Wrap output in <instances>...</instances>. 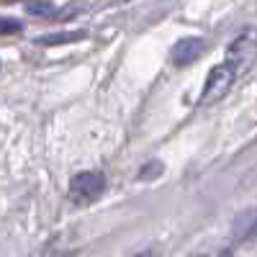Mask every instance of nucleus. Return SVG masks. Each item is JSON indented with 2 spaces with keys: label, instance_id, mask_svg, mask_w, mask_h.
<instances>
[{
  "label": "nucleus",
  "instance_id": "1",
  "mask_svg": "<svg viewBox=\"0 0 257 257\" xmlns=\"http://www.w3.org/2000/svg\"><path fill=\"white\" fill-rule=\"evenodd\" d=\"M254 59H257V31L254 29H242L226 49V64L239 77L252 67Z\"/></svg>",
  "mask_w": 257,
  "mask_h": 257
},
{
  "label": "nucleus",
  "instance_id": "2",
  "mask_svg": "<svg viewBox=\"0 0 257 257\" xmlns=\"http://www.w3.org/2000/svg\"><path fill=\"white\" fill-rule=\"evenodd\" d=\"M234 80H237V72H234L226 62L219 64V67H213L208 72V80L203 85V90H201V103L211 105V103H216L219 98H224L226 90L234 85Z\"/></svg>",
  "mask_w": 257,
  "mask_h": 257
},
{
  "label": "nucleus",
  "instance_id": "3",
  "mask_svg": "<svg viewBox=\"0 0 257 257\" xmlns=\"http://www.w3.org/2000/svg\"><path fill=\"white\" fill-rule=\"evenodd\" d=\"M103 190H105V178L100 173H80L70 183V196L77 203H90L100 198Z\"/></svg>",
  "mask_w": 257,
  "mask_h": 257
},
{
  "label": "nucleus",
  "instance_id": "4",
  "mask_svg": "<svg viewBox=\"0 0 257 257\" xmlns=\"http://www.w3.org/2000/svg\"><path fill=\"white\" fill-rule=\"evenodd\" d=\"M203 52V39L198 36H190V39H180L178 44L173 47V52H170V57H173V64H178V67H185V64L196 62Z\"/></svg>",
  "mask_w": 257,
  "mask_h": 257
},
{
  "label": "nucleus",
  "instance_id": "5",
  "mask_svg": "<svg viewBox=\"0 0 257 257\" xmlns=\"http://www.w3.org/2000/svg\"><path fill=\"white\" fill-rule=\"evenodd\" d=\"M231 237L237 242L257 239V208H249V211L239 213V216L231 221Z\"/></svg>",
  "mask_w": 257,
  "mask_h": 257
},
{
  "label": "nucleus",
  "instance_id": "6",
  "mask_svg": "<svg viewBox=\"0 0 257 257\" xmlns=\"http://www.w3.org/2000/svg\"><path fill=\"white\" fill-rule=\"evenodd\" d=\"M80 39H85V31H64V34H49V36H39L36 41H39V44H47V47H52V44H70V41H80Z\"/></svg>",
  "mask_w": 257,
  "mask_h": 257
},
{
  "label": "nucleus",
  "instance_id": "7",
  "mask_svg": "<svg viewBox=\"0 0 257 257\" xmlns=\"http://www.w3.org/2000/svg\"><path fill=\"white\" fill-rule=\"evenodd\" d=\"M26 11L34 13V16H52V13L57 11V6H54V3H29Z\"/></svg>",
  "mask_w": 257,
  "mask_h": 257
},
{
  "label": "nucleus",
  "instance_id": "8",
  "mask_svg": "<svg viewBox=\"0 0 257 257\" xmlns=\"http://www.w3.org/2000/svg\"><path fill=\"white\" fill-rule=\"evenodd\" d=\"M21 29V21H13V18H0V34H18Z\"/></svg>",
  "mask_w": 257,
  "mask_h": 257
},
{
  "label": "nucleus",
  "instance_id": "9",
  "mask_svg": "<svg viewBox=\"0 0 257 257\" xmlns=\"http://www.w3.org/2000/svg\"><path fill=\"white\" fill-rule=\"evenodd\" d=\"M160 173H162V165H160V162H152V167L147 165V167L139 170V178H142V180H144V178H155V175H160Z\"/></svg>",
  "mask_w": 257,
  "mask_h": 257
},
{
  "label": "nucleus",
  "instance_id": "10",
  "mask_svg": "<svg viewBox=\"0 0 257 257\" xmlns=\"http://www.w3.org/2000/svg\"><path fill=\"white\" fill-rule=\"evenodd\" d=\"M34 257H67V254H64V252H59L54 244H49V247H44V249H41L39 254H34Z\"/></svg>",
  "mask_w": 257,
  "mask_h": 257
},
{
  "label": "nucleus",
  "instance_id": "11",
  "mask_svg": "<svg viewBox=\"0 0 257 257\" xmlns=\"http://www.w3.org/2000/svg\"><path fill=\"white\" fill-rule=\"evenodd\" d=\"M134 257H160V252H157V249H144V252H139V254H134Z\"/></svg>",
  "mask_w": 257,
  "mask_h": 257
}]
</instances>
